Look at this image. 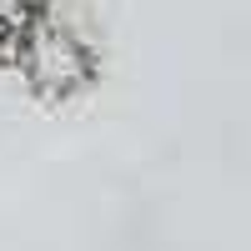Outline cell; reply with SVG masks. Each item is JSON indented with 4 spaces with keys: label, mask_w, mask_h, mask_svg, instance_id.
Wrapping results in <instances>:
<instances>
[{
    "label": "cell",
    "mask_w": 251,
    "mask_h": 251,
    "mask_svg": "<svg viewBox=\"0 0 251 251\" xmlns=\"http://www.w3.org/2000/svg\"><path fill=\"white\" fill-rule=\"evenodd\" d=\"M5 66L20 75V86L40 100H80L91 86H96V46L86 40V30L75 25L71 15L50 10L46 0L30 10V20L20 25L15 46H10V60Z\"/></svg>",
    "instance_id": "obj_1"
},
{
    "label": "cell",
    "mask_w": 251,
    "mask_h": 251,
    "mask_svg": "<svg viewBox=\"0 0 251 251\" xmlns=\"http://www.w3.org/2000/svg\"><path fill=\"white\" fill-rule=\"evenodd\" d=\"M40 5V0H0V66L10 60V46H15V35L20 25L30 20V10Z\"/></svg>",
    "instance_id": "obj_2"
}]
</instances>
